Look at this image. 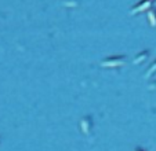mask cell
<instances>
[{
  "label": "cell",
  "instance_id": "cell-5",
  "mask_svg": "<svg viewBox=\"0 0 156 151\" xmlns=\"http://www.w3.org/2000/svg\"><path fill=\"white\" fill-rule=\"evenodd\" d=\"M149 22L152 26H156V11H151L149 12Z\"/></svg>",
  "mask_w": 156,
  "mask_h": 151
},
{
  "label": "cell",
  "instance_id": "cell-1",
  "mask_svg": "<svg viewBox=\"0 0 156 151\" xmlns=\"http://www.w3.org/2000/svg\"><path fill=\"white\" fill-rule=\"evenodd\" d=\"M126 56H112V58H106L101 62L102 67H119L122 65H124Z\"/></svg>",
  "mask_w": 156,
  "mask_h": 151
},
{
  "label": "cell",
  "instance_id": "cell-2",
  "mask_svg": "<svg viewBox=\"0 0 156 151\" xmlns=\"http://www.w3.org/2000/svg\"><path fill=\"white\" fill-rule=\"evenodd\" d=\"M153 2H155V0H144V2H141L140 4H137L130 12H131V14H140V12H142V11L149 8V7L153 4Z\"/></svg>",
  "mask_w": 156,
  "mask_h": 151
},
{
  "label": "cell",
  "instance_id": "cell-6",
  "mask_svg": "<svg viewBox=\"0 0 156 151\" xmlns=\"http://www.w3.org/2000/svg\"><path fill=\"white\" fill-rule=\"evenodd\" d=\"M133 151H144V150H142V148H140V147H137V148H134Z\"/></svg>",
  "mask_w": 156,
  "mask_h": 151
},
{
  "label": "cell",
  "instance_id": "cell-4",
  "mask_svg": "<svg viewBox=\"0 0 156 151\" xmlns=\"http://www.w3.org/2000/svg\"><path fill=\"white\" fill-rule=\"evenodd\" d=\"M147 58H148V51H145V54H144V52H141L136 59H134V63H140L141 61H145Z\"/></svg>",
  "mask_w": 156,
  "mask_h": 151
},
{
  "label": "cell",
  "instance_id": "cell-3",
  "mask_svg": "<svg viewBox=\"0 0 156 151\" xmlns=\"http://www.w3.org/2000/svg\"><path fill=\"white\" fill-rule=\"evenodd\" d=\"M80 126H82L84 133H90L91 128H93V119L90 118V117H84V118L82 119V122H80Z\"/></svg>",
  "mask_w": 156,
  "mask_h": 151
}]
</instances>
